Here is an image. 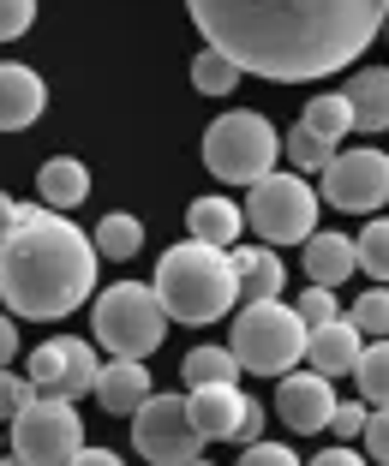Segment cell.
Here are the masks:
<instances>
[{"instance_id": "6da1fadb", "label": "cell", "mask_w": 389, "mask_h": 466, "mask_svg": "<svg viewBox=\"0 0 389 466\" xmlns=\"http://www.w3.org/2000/svg\"><path fill=\"white\" fill-rule=\"evenodd\" d=\"M210 48L240 72L312 84L353 66L384 30V0H186Z\"/></svg>"}, {"instance_id": "7a4b0ae2", "label": "cell", "mask_w": 389, "mask_h": 466, "mask_svg": "<svg viewBox=\"0 0 389 466\" xmlns=\"http://www.w3.org/2000/svg\"><path fill=\"white\" fill-rule=\"evenodd\" d=\"M97 293V239L72 228L67 209L18 204L13 233L0 239V299L13 317H72Z\"/></svg>"}, {"instance_id": "3957f363", "label": "cell", "mask_w": 389, "mask_h": 466, "mask_svg": "<svg viewBox=\"0 0 389 466\" xmlns=\"http://www.w3.org/2000/svg\"><path fill=\"white\" fill-rule=\"evenodd\" d=\"M156 299H162L168 323H216V317L234 311V269H228V246H204V239H186V246L162 251L156 263Z\"/></svg>"}, {"instance_id": "277c9868", "label": "cell", "mask_w": 389, "mask_h": 466, "mask_svg": "<svg viewBox=\"0 0 389 466\" xmlns=\"http://www.w3.org/2000/svg\"><path fill=\"white\" fill-rule=\"evenodd\" d=\"M90 341L114 359H150L168 341V311L156 288L144 281H114L97 293V317H90Z\"/></svg>"}, {"instance_id": "5b68a950", "label": "cell", "mask_w": 389, "mask_h": 466, "mask_svg": "<svg viewBox=\"0 0 389 466\" xmlns=\"http://www.w3.org/2000/svg\"><path fill=\"white\" fill-rule=\"evenodd\" d=\"M306 323H300V311L282 299H246V311L234 317V359L240 370H251V377H282V370H293L300 359H306Z\"/></svg>"}, {"instance_id": "8992f818", "label": "cell", "mask_w": 389, "mask_h": 466, "mask_svg": "<svg viewBox=\"0 0 389 466\" xmlns=\"http://www.w3.org/2000/svg\"><path fill=\"white\" fill-rule=\"evenodd\" d=\"M276 156H282V137H276V126H270L264 114L234 108L204 132V167L222 179V186H251V179H264L270 167H276Z\"/></svg>"}, {"instance_id": "52a82bcc", "label": "cell", "mask_w": 389, "mask_h": 466, "mask_svg": "<svg viewBox=\"0 0 389 466\" xmlns=\"http://www.w3.org/2000/svg\"><path fill=\"white\" fill-rule=\"evenodd\" d=\"M318 209L323 198L312 192L300 174H282L270 167L264 179H251V198H246V228L270 246H300L312 228H318Z\"/></svg>"}, {"instance_id": "ba28073f", "label": "cell", "mask_w": 389, "mask_h": 466, "mask_svg": "<svg viewBox=\"0 0 389 466\" xmlns=\"http://www.w3.org/2000/svg\"><path fill=\"white\" fill-rule=\"evenodd\" d=\"M84 442V419L67 395H30L13 412V454L25 466H60Z\"/></svg>"}, {"instance_id": "9c48e42d", "label": "cell", "mask_w": 389, "mask_h": 466, "mask_svg": "<svg viewBox=\"0 0 389 466\" xmlns=\"http://www.w3.org/2000/svg\"><path fill=\"white\" fill-rule=\"evenodd\" d=\"M132 449L156 466H192L204 454V437L186 412V395H144L132 407Z\"/></svg>"}, {"instance_id": "30bf717a", "label": "cell", "mask_w": 389, "mask_h": 466, "mask_svg": "<svg viewBox=\"0 0 389 466\" xmlns=\"http://www.w3.org/2000/svg\"><path fill=\"white\" fill-rule=\"evenodd\" d=\"M323 174V204L348 209V216H372L389 198V156L384 150H342L318 167Z\"/></svg>"}, {"instance_id": "8fae6325", "label": "cell", "mask_w": 389, "mask_h": 466, "mask_svg": "<svg viewBox=\"0 0 389 466\" xmlns=\"http://www.w3.org/2000/svg\"><path fill=\"white\" fill-rule=\"evenodd\" d=\"M276 412L288 419V431L312 437V431L330 425L335 412V389L323 370H282V389H276Z\"/></svg>"}, {"instance_id": "7c38bea8", "label": "cell", "mask_w": 389, "mask_h": 466, "mask_svg": "<svg viewBox=\"0 0 389 466\" xmlns=\"http://www.w3.org/2000/svg\"><path fill=\"white\" fill-rule=\"evenodd\" d=\"M186 412H192V425H198V437H204V442L240 437V419H246V389H240V383H192Z\"/></svg>"}, {"instance_id": "4fadbf2b", "label": "cell", "mask_w": 389, "mask_h": 466, "mask_svg": "<svg viewBox=\"0 0 389 466\" xmlns=\"http://www.w3.org/2000/svg\"><path fill=\"white\" fill-rule=\"evenodd\" d=\"M42 108H48V90H42L36 72L18 66V60H0V132H25V126H36Z\"/></svg>"}, {"instance_id": "5bb4252c", "label": "cell", "mask_w": 389, "mask_h": 466, "mask_svg": "<svg viewBox=\"0 0 389 466\" xmlns=\"http://www.w3.org/2000/svg\"><path fill=\"white\" fill-rule=\"evenodd\" d=\"M228 269H234V293L240 299H276L282 293V281H288V275H282V258L270 246H228Z\"/></svg>"}, {"instance_id": "9a60e30c", "label": "cell", "mask_w": 389, "mask_h": 466, "mask_svg": "<svg viewBox=\"0 0 389 466\" xmlns=\"http://www.w3.org/2000/svg\"><path fill=\"white\" fill-rule=\"evenodd\" d=\"M360 347H365V335L353 329L348 317L318 323V329L306 335V359H312V370H323V377H348L353 359H360Z\"/></svg>"}, {"instance_id": "2e32d148", "label": "cell", "mask_w": 389, "mask_h": 466, "mask_svg": "<svg viewBox=\"0 0 389 466\" xmlns=\"http://www.w3.org/2000/svg\"><path fill=\"white\" fill-rule=\"evenodd\" d=\"M300 246H306V275L318 281V288H342V281L360 269V258H353V239H348V233H323V228H312Z\"/></svg>"}, {"instance_id": "e0dca14e", "label": "cell", "mask_w": 389, "mask_h": 466, "mask_svg": "<svg viewBox=\"0 0 389 466\" xmlns=\"http://www.w3.org/2000/svg\"><path fill=\"white\" fill-rule=\"evenodd\" d=\"M342 96H348L353 132H365V137L389 132V72H384V66H365V72H353V84L342 90Z\"/></svg>"}, {"instance_id": "ac0fdd59", "label": "cell", "mask_w": 389, "mask_h": 466, "mask_svg": "<svg viewBox=\"0 0 389 466\" xmlns=\"http://www.w3.org/2000/svg\"><path fill=\"white\" fill-rule=\"evenodd\" d=\"M90 395H97L108 412H132L144 395H150V370H144V359H114V365L97 370V389H90Z\"/></svg>"}, {"instance_id": "d6986e66", "label": "cell", "mask_w": 389, "mask_h": 466, "mask_svg": "<svg viewBox=\"0 0 389 466\" xmlns=\"http://www.w3.org/2000/svg\"><path fill=\"white\" fill-rule=\"evenodd\" d=\"M36 192H42L48 209H78L84 198H90V167H84L78 156H55V162H42Z\"/></svg>"}, {"instance_id": "ffe728a7", "label": "cell", "mask_w": 389, "mask_h": 466, "mask_svg": "<svg viewBox=\"0 0 389 466\" xmlns=\"http://www.w3.org/2000/svg\"><path fill=\"white\" fill-rule=\"evenodd\" d=\"M186 228H192V239H204V246H234L240 228H246V216H240L234 198H192Z\"/></svg>"}, {"instance_id": "44dd1931", "label": "cell", "mask_w": 389, "mask_h": 466, "mask_svg": "<svg viewBox=\"0 0 389 466\" xmlns=\"http://www.w3.org/2000/svg\"><path fill=\"white\" fill-rule=\"evenodd\" d=\"M353 383H360L365 407H389V335H372V347H360Z\"/></svg>"}, {"instance_id": "7402d4cb", "label": "cell", "mask_w": 389, "mask_h": 466, "mask_svg": "<svg viewBox=\"0 0 389 466\" xmlns=\"http://www.w3.org/2000/svg\"><path fill=\"white\" fill-rule=\"evenodd\" d=\"M180 377H186V389L192 383H240V359H234V347H192Z\"/></svg>"}, {"instance_id": "603a6c76", "label": "cell", "mask_w": 389, "mask_h": 466, "mask_svg": "<svg viewBox=\"0 0 389 466\" xmlns=\"http://www.w3.org/2000/svg\"><path fill=\"white\" fill-rule=\"evenodd\" d=\"M192 90H204V96H228V90H240V66L222 55V48H210L204 55H192Z\"/></svg>"}, {"instance_id": "cb8c5ba5", "label": "cell", "mask_w": 389, "mask_h": 466, "mask_svg": "<svg viewBox=\"0 0 389 466\" xmlns=\"http://www.w3.org/2000/svg\"><path fill=\"white\" fill-rule=\"evenodd\" d=\"M306 132H318L323 144H342V137L353 132V114H348V96H312L306 102Z\"/></svg>"}, {"instance_id": "d4e9b609", "label": "cell", "mask_w": 389, "mask_h": 466, "mask_svg": "<svg viewBox=\"0 0 389 466\" xmlns=\"http://www.w3.org/2000/svg\"><path fill=\"white\" fill-rule=\"evenodd\" d=\"M90 239H97V258H114V263H126L132 251L144 246V221H138V216H108L97 233H90Z\"/></svg>"}, {"instance_id": "484cf974", "label": "cell", "mask_w": 389, "mask_h": 466, "mask_svg": "<svg viewBox=\"0 0 389 466\" xmlns=\"http://www.w3.org/2000/svg\"><path fill=\"white\" fill-rule=\"evenodd\" d=\"M97 347L90 341H72L67 335V377H60V389L55 395H67V400H78V395H90V389H97Z\"/></svg>"}, {"instance_id": "4316f807", "label": "cell", "mask_w": 389, "mask_h": 466, "mask_svg": "<svg viewBox=\"0 0 389 466\" xmlns=\"http://www.w3.org/2000/svg\"><path fill=\"white\" fill-rule=\"evenodd\" d=\"M353 258H360V269L372 275V281H389V216H377L372 228L353 239Z\"/></svg>"}, {"instance_id": "83f0119b", "label": "cell", "mask_w": 389, "mask_h": 466, "mask_svg": "<svg viewBox=\"0 0 389 466\" xmlns=\"http://www.w3.org/2000/svg\"><path fill=\"white\" fill-rule=\"evenodd\" d=\"M60 377H67V335H60V341H42L36 353H30V383H36V395H55Z\"/></svg>"}, {"instance_id": "f1b7e54d", "label": "cell", "mask_w": 389, "mask_h": 466, "mask_svg": "<svg viewBox=\"0 0 389 466\" xmlns=\"http://www.w3.org/2000/svg\"><path fill=\"white\" fill-rule=\"evenodd\" d=\"M348 323L372 341V335H389V281H377L372 293H360V305L348 311Z\"/></svg>"}, {"instance_id": "f546056e", "label": "cell", "mask_w": 389, "mask_h": 466, "mask_svg": "<svg viewBox=\"0 0 389 466\" xmlns=\"http://www.w3.org/2000/svg\"><path fill=\"white\" fill-rule=\"evenodd\" d=\"M330 156H335V144H323L318 132H306V126H293V132H288V162L293 167H323Z\"/></svg>"}, {"instance_id": "4dcf8cb0", "label": "cell", "mask_w": 389, "mask_h": 466, "mask_svg": "<svg viewBox=\"0 0 389 466\" xmlns=\"http://www.w3.org/2000/svg\"><path fill=\"white\" fill-rule=\"evenodd\" d=\"M293 311H300V323H306V329H318V323H335V288H318V281H312V293H300V299H293Z\"/></svg>"}, {"instance_id": "1f68e13d", "label": "cell", "mask_w": 389, "mask_h": 466, "mask_svg": "<svg viewBox=\"0 0 389 466\" xmlns=\"http://www.w3.org/2000/svg\"><path fill=\"white\" fill-rule=\"evenodd\" d=\"M365 461H377V466H389V407H372L365 412Z\"/></svg>"}, {"instance_id": "d6a6232c", "label": "cell", "mask_w": 389, "mask_h": 466, "mask_svg": "<svg viewBox=\"0 0 389 466\" xmlns=\"http://www.w3.org/2000/svg\"><path fill=\"white\" fill-rule=\"evenodd\" d=\"M30 395H36V383H30V377H13V370L0 365V425H13V412L25 407Z\"/></svg>"}, {"instance_id": "836d02e7", "label": "cell", "mask_w": 389, "mask_h": 466, "mask_svg": "<svg viewBox=\"0 0 389 466\" xmlns=\"http://www.w3.org/2000/svg\"><path fill=\"white\" fill-rule=\"evenodd\" d=\"M36 25V0H0V42H18Z\"/></svg>"}, {"instance_id": "e575fe53", "label": "cell", "mask_w": 389, "mask_h": 466, "mask_svg": "<svg viewBox=\"0 0 389 466\" xmlns=\"http://www.w3.org/2000/svg\"><path fill=\"white\" fill-rule=\"evenodd\" d=\"M365 412H372L365 400H335V412H330V425H323V431H335V437H360Z\"/></svg>"}, {"instance_id": "d590c367", "label": "cell", "mask_w": 389, "mask_h": 466, "mask_svg": "<svg viewBox=\"0 0 389 466\" xmlns=\"http://www.w3.org/2000/svg\"><path fill=\"white\" fill-rule=\"evenodd\" d=\"M246 466H293V449H288V442H251Z\"/></svg>"}, {"instance_id": "8d00e7d4", "label": "cell", "mask_w": 389, "mask_h": 466, "mask_svg": "<svg viewBox=\"0 0 389 466\" xmlns=\"http://www.w3.org/2000/svg\"><path fill=\"white\" fill-rule=\"evenodd\" d=\"M365 461V449H323L318 454V466H360Z\"/></svg>"}, {"instance_id": "74e56055", "label": "cell", "mask_w": 389, "mask_h": 466, "mask_svg": "<svg viewBox=\"0 0 389 466\" xmlns=\"http://www.w3.org/2000/svg\"><path fill=\"white\" fill-rule=\"evenodd\" d=\"M258 431H264V407H258V400H246V419H240V437H258Z\"/></svg>"}, {"instance_id": "f35d334b", "label": "cell", "mask_w": 389, "mask_h": 466, "mask_svg": "<svg viewBox=\"0 0 389 466\" xmlns=\"http://www.w3.org/2000/svg\"><path fill=\"white\" fill-rule=\"evenodd\" d=\"M72 461H84V466H114V454H108V449H90V442H78V449H72Z\"/></svg>"}, {"instance_id": "ab89813d", "label": "cell", "mask_w": 389, "mask_h": 466, "mask_svg": "<svg viewBox=\"0 0 389 466\" xmlns=\"http://www.w3.org/2000/svg\"><path fill=\"white\" fill-rule=\"evenodd\" d=\"M18 353V329H13V317H0V365Z\"/></svg>"}, {"instance_id": "60d3db41", "label": "cell", "mask_w": 389, "mask_h": 466, "mask_svg": "<svg viewBox=\"0 0 389 466\" xmlns=\"http://www.w3.org/2000/svg\"><path fill=\"white\" fill-rule=\"evenodd\" d=\"M13 221H18V204L6 192H0V239H6V233H13Z\"/></svg>"}, {"instance_id": "b9f144b4", "label": "cell", "mask_w": 389, "mask_h": 466, "mask_svg": "<svg viewBox=\"0 0 389 466\" xmlns=\"http://www.w3.org/2000/svg\"><path fill=\"white\" fill-rule=\"evenodd\" d=\"M384 13H389V0H384Z\"/></svg>"}]
</instances>
